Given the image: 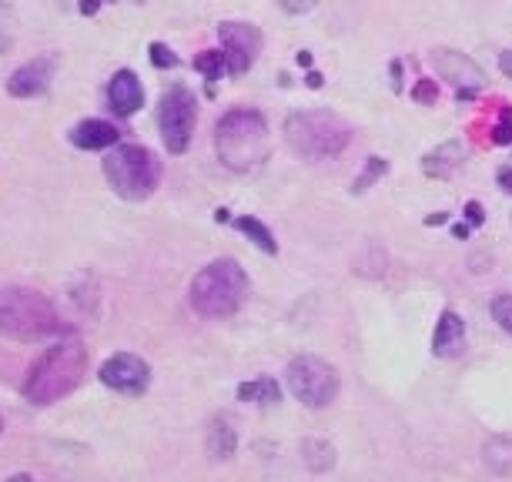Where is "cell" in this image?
Masks as SVG:
<instances>
[{
    "label": "cell",
    "mask_w": 512,
    "mask_h": 482,
    "mask_svg": "<svg viewBox=\"0 0 512 482\" xmlns=\"http://www.w3.org/2000/svg\"><path fill=\"white\" fill-rule=\"evenodd\" d=\"M71 335L57 305L37 288H0V339L11 342H47Z\"/></svg>",
    "instance_id": "1"
},
{
    "label": "cell",
    "mask_w": 512,
    "mask_h": 482,
    "mask_svg": "<svg viewBox=\"0 0 512 482\" xmlns=\"http://www.w3.org/2000/svg\"><path fill=\"white\" fill-rule=\"evenodd\" d=\"M88 375V349L77 339H61L31 365L24 379V399L31 406H54L71 395Z\"/></svg>",
    "instance_id": "2"
},
{
    "label": "cell",
    "mask_w": 512,
    "mask_h": 482,
    "mask_svg": "<svg viewBox=\"0 0 512 482\" xmlns=\"http://www.w3.org/2000/svg\"><path fill=\"white\" fill-rule=\"evenodd\" d=\"M215 154L228 171H251L272 154V134L262 111L235 108L221 114L215 128Z\"/></svg>",
    "instance_id": "3"
},
{
    "label": "cell",
    "mask_w": 512,
    "mask_h": 482,
    "mask_svg": "<svg viewBox=\"0 0 512 482\" xmlns=\"http://www.w3.org/2000/svg\"><path fill=\"white\" fill-rule=\"evenodd\" d=\"M248 275L235 258H215L191 278L188 302L201 318H231L248 302Z\"/></svg>",
    "instance_id": "4"
},
{
    "label": "cell",
    "mask_w": 512,
    "mask_h": 482,
    "mask_svg": "<svg viewBox=\"0 0 512 482\" xmlns=\"http://www.w3.org/2000/svg\"><path fill=\"white\" fill-rule=\"evenodd\" d=\"M285 141L305 161L338 158L352 144L349 121H342L332 111H295L285 118Z\"/></svg>",
    "instance_id": "5"
},
{
    "label": "cell",
    "mask_w": 512,
    "mask_h": 482,
    "mask_svg": "<svg viewBox=\"0 0 512 482\" xmlns=\"http://www.w3.org/2000/svg\"><path fill=\"white\" fill-rule=\"evenodd\" d=\"M104 178L124 201H144L161 185V161L144 144H114L104 158Z\"/></svg>",
    "instance_id": "6"
},
{
    "label": "cell",
    "mask_w": 512,
    "mask_h": 482,
    "mask_svg": "<svg viewBox=\"0 0 512 482\" xmlns=\"http://www.w3.org/2000/svg\"><path fill=\"white\" fill-rule=\"evenodd\" d=\"M285 382L305 409H328L338 395V372L318 355H298L288 362Z\"/></svg>",
    "instance_id": "7"
},
{
    "label": "cell",
    "mask_w": 512,
    "mask_h": 482,
    "mask_svg": "<svg viewBox=\"0 0 512 482\" xmlns=\"http://www.w3.org/2000/svg\"><path fill=\"white\" fill-rule=\"evenodd\" d=\"M198 124V101L185 84H171L158 101V131L164 148L171 154H185L191 148V134Z\"/></svg>",
    "instance_id": "8"
},
{
    "label": "cell",
    "mask_w": 512,
    "mask_h": 482,
    "mask_svg": "<svg viewBox=\"0 0 512 482\" xmlns=\"http://www.w3.org/2000/svg\"><path fill=\"white\" fill-rule=\"evenodd\" d=\"M218 37L228 61V74H248L251 64L258 61V51H262V31L248 21H221Z\"/></svg>",
    "instance_id": "9"
},
{
    "label": "cell",
    "mask_w": 512,
    "mask_h": 482,
    "mask_svg": "<svg viewBox=\"0 0 512 482\" xmlns=\"http://www.w3.org/2000/svg\"><path fill=\"white\" fill-rule=\"evenodd\" d=\"M429 61H432V67H436V74L442 77V81H449L452 88L459 91L462 101L486 88V71H482L469 54L452 51V47H436V51L429 54Z\"/></svg>",
    "instance_id": "10"
},
{
    "label": "cell",
    "mask_w": 512,
    "mask_h": 482,
    "mask_svg": "<svg viewBox=\"0 0 512 482\" xmlns=\"http://www.w3.org/2000/svg\"><path fill=\"white\" fill-rule=\"evenodd\" d=\"M101 382L108 385L111 392L118 395H128V399H134V395H144L151 385V365L141 359V355L134 352H118L111 355L108 362L101 365Z\"/></svg>",
    "instance_id": "11"
},
{
    "label": "cell",
    "mask_w": 512,
    "mask_h": 482,
    "mask_svg": "<svg viewBox=\"0 0 512 482\" xmlns=\"http://www.w3.org/2000/svg\"><path fill=\"white\" fill-rule=\"evenodd\" d=\"M54 71H57V54L34 57V61L21 64L11 74V81H7V94H11V98H21V101L24 98H41V94L51 91Z\"/></svg>",
    "instance_id": "12"
},
{
    "label": "cell",
    "mask_w": 512,
    "mask_h": 482,
    "mask_svg": "<svg viewBox=\"0 0 512 482\" xmlns=\"http://www.w3.org/2000/svg\"><path fill=\"white\" fill-rule=\"evenodd\" d=\"M108 104L118 118H131L144 108V88H141V77L134 71H118L108 81Z\"/></svg>",
    "instance_id": "13"
},
{
    "label": "cell",
    "mask_w": 512,
    "mask_h": 482,
    "mask_svg": "<svg viewBox=\"0 0 512 482\" xmlns=\"http://www.w3.org/2000/svg\"><path fill=\"white\" fill-rule=\"evenodd\" d=\"M432 352L439 359H459L466 352V322H462L459 312H446L439 315V325H436V335H432Z\"/></svg>",
    "instance_id": "14"
},
{
    "label": "cell",
    "mask_w": 512,
    "mask_h": 482,
    "mask_svg": "<svg viewBox=\"0 0 512 482\" xmlns=\"http://www.w3.org/2000/svg\"><path fill=\"white\" fill-rule=\"evenodd\" d=\"M462 165H466V148H462V141H456V138L442 141L439 148H432L422 158L425 178H436V181H446L452 175H459Z\"/></svg>",
    "instance_id": "15"
},
{
    "label": "cell",
    "mask_w": 512,
    "mask_h": 482,
    "mask_svg": "<svg viewBox=\"0 0 512 482\" xmlns=\"http://www.w3.org/2000/svg\"><path fill=\"white\" fill-rule=\"evenodd\" d=\"M118 141H121V131L114 128L111 121H101V118L81 121L71 131V144H74V148H81V151H108Z\"/></svg>",
    "instance_id": "16"
},
{
    "label": "cell",
    "mask_w": 512,
    "mask_h": 482,
    "mask_svg": "<svg viewBox=\"0 0 512 482\" xmlns=\"http://www.w3.org/2000/svg\"><path fill=\"white\" fill-rule=\"evenodd\" d=\"M205 446H208V456L231 459V456H235V449H238V432H235V426H231L225 416H215V419L208 422Z\"/></svg>",
    "instance_id": "17"
},
{
    "label": "cell",
    "mask_w": 512,
    "mask_h": 482,
    "mask_svg": "<svg viewBox=\"0 0 512 482\" xmlns=\"http://www.w3.org/2000/svg\"><path fill=\"white\" fill-rule=\"evenodd\" d=\"M238 399L241 402H251V406H275V402H282V385L275 379H251V382H241L238 385Z\"/></svg>",
    "instance_id": "18"
},
{
    "label": "cell",
    "mask_w": 512,
    "mask_h": 482,
    "mask_svg": "<svg viewBox=\"0 0 512 482\" xmlns=\"http://www.w3.org/2000/svg\"><path fill=\"white\" fill-rule=\"evenodd\" d=\"M231 225H235V231H241V235H248L251 245L262 248L265 255H278V241H275V235H272V228L262 225L258 218L238 215V218H231Z\"/></svg>",
    "instance_id": "19"
},
{
    "label": "cell",
    "mask_w": 512,
    "mask_h": 482,
    "mask_svg": "<svg viewBox=\"0 0 512 482\" xmlns=\"http://www.w3.org/2000/svg\"><path fill=\"white\" fill-rule=\"evenodd\" d=\"M335 446L328 439H305L302 442V459L312 472H328L335 469Z\"/></svg>",
    "instance_id": "20"
},
{
    "label": "cell",
    "mask_w": 512,
    "mask_h": 482,
    "mask_svg": "<svg viewBox=\"0 0 512 482\" xmlns=\"http://www.w3.org/2000/svg\"><path fill=\"white\" fill-rule=\"evenodd\" d=\"M482 459H486V466L492 472H499V476H509V472H512V439H492V442H486V449H482Z\"/></svg>",
    "instance_id": "21"
},
{
    "label": "cell",
    "mask_w": 512,
    "mask_h": 482,
    "mask_svg": "<svg viewBox=\"0 0 512 482\" xmlns=\"http://www.w3.org/2000/svg\"><path fill=\"white\" fill-rule=\"evenodd\" d=\"M385 175H389V161L375 154V158H369V161H365V165H362L359 178L352 181V195H365V191L379 185V181H382Z\"/></svg>",
    "instance_id": "22"
},
{
    "label": "cell",
    "mask_w": 512,
    "mask_h": 482,
    "mask_svg": "<svg viewBox=\"0 0 512 482\" xmlns=\"http://www.w3.org/2000/svg\"><path fill=\"white\" fill-rule=\"evenodd\" d=\"M195 67L205 74V81H218L221 74H228V61H225V51H201L195 57Z\"/></svg>",
    "instance_id": "23"
},
{
    "label": "cell",
    "mask_w": 512,
    "mask_h": 482,
    "mask_svg": "<svg viewBox=\"0 0 512 482\" xmlns=\"http://www.w3.org/2000/svg\"><path fill=\"white\" fill-rule=\"evenodd\" d=\"M489 312H492V322H496L502 332H509V335H512V295L499 292L496 298H492Z\"/></svg>",
    "instance_id": "24"
},
{
    "label": "cell",
    "mask_w": 512,
    "mask_h": 482,
    "mask_svg": "<svg viewBox=\"0 0 512 482\" xmlns=\"http://www.w3.org/2000/svg\"><path fill=\"white\" fill-rule=\"evenodd\" d=\"M492 144H512V104H502L499 108V118H496V128H492Z\"/></svg>",
    "instance_id": "25"
},
{
    "label": "cell",
    "mask_w": 512,
    "mask_h": 482,
    "mask_svg": "<svg viewBox=\"0 0 512 482\" xmlns=\"http://www.w3.org/2000/svg\"><path fill=\"white\" fill-rule=\"evenodd\" d=\"M412 101L422 104V108H432V104L439 101L436 81H429V77H419V81H415V88H412Z\"/></svg>",
    "instance_id": "26"
},
{
    "label": "cell",
    "mask_w": 512,
    "mask_h": 482,
    "mask_svg": "<svg viewBox=\"0 0 512 482\" xmlns=\"http://www.w3.org/2000/svg\"><path fill=\"white\" fill-rule=\"evenodd\" d=\"M148 54H151V64L154 67H164V71H168V67H178V61H181V57L175 54V51H171V47L168 44H151L148 47Z\"/></svg>",
    "instance_id": "27"
},
{
    "label": "cell",
    "mask_w": 512,
    "mask_h": 482,
    "mask_svg": "<svg viewBox=\"0 0 512 482\" xmlns=\"http://www.w3.org/2000/svg\"><path fill=\"white\" fill-rule=\"evenodd\" d=\"M14 47V21L7 4H0V54H7Z\"/></svg>",
    "instance_id": "28"
},
{
    "label": "cell",
    "mask_w": 512,
    "mask_h": 482,
    "mask_svg": "<svg viewBox=\"0 0 512 482\" xmlns=\"http://www.w3.org/2000/svg\"><path fill=\"white\" fill-rule=\"evenodd\" d=\"M318 0H278V7H282L285 14H308L315 11Z\"/></svg>",
    "instance_id": "29"
},
{
    "label": "cell",
    "mask_w": 512,
    "mask_h": 482,
    "mask_svg": "<svg viewBox=\"0 0 512 482\" xmlns=\"http://www.w3.org/2000/svg\"><path fill=\"white\" fill-rule=\"evenodd\" d=\"M466 221H469V228H482V225H486V211H482L479 201H469V205H466Z\"/></svg>",
    "instance_id": "30"
},
{
    "label": "cell",
    "mask_w": 512,
    "mask_h": 482,
    "mask_svg": "<svg viewBox=\"0 0 512 482\" xmlns=\"http://www.w3.org/2000/svg\"><path fill=\"white\" fill-rule=\"evenodd\" d=\"M496 185H499L502 191H506V195H512V168H509V165L496 171Z\"/></svg>",
    "instance_id": "31"
},
{
    "label": "cell",
    "mask_w": 512,
    "mask_h": 482,
    "mask_svg": "<svg viewBox=\"0 0 512 482\" xmlns=\"http://www.w3.org/2000/svg\"><path fill=\"white\" fill-rule=\"evenodd\" d=\"M499 67H502V74H506L509 81H512V51H502L499 54Z\"/></svg>",
    "instance_id": "32"
},
{
    "label": "cell",
    "mask_w": 512,
    "mask_h": 482,
    "mask_svg": "<svg viewBox=\"0 0 512 482\" xmlns=\"http://www.w3.org/2000/svg\"><path fill=\"white\" fill-rule=\"evenodd\" d=\"M4 482H37L31 472H14V476H7Z\"/></svg>",
    "instance_id": "33"
},
{
    "label": "cell",
    "mask_w": 512,
    "mask_h": 482,
    "mask_svg": "<svg viewBox=\"0 0 512 482\" xmlns=\"http://www.w3.org/2000/svg\"><path fill=\"white\" fill-rule=\"evenodd\" d=\"M305 84H308V88H322L325 81H322V74H318V71H312V74H308V81H305Z\"/></svg>",
    "instance_id": "34"
},
{
    "label": "cell",
    "mask_w": 512,
    "mask_h": 482,
    "mask_svg": "<svg viewBox=\"0 0 512 482\" xmlns=\"http://www.w3.org/2000/svg\"><path fill=\"white\" fill-rule=\"evenodd\" d=\"M452 231H456V238H466V235H469V225H456Z\"/></svg>",
    "instance_id": "35"
},
{
    "label": "cell",
    "mask_w": 512,
    "mask_h": 482,
    "mask_svg": "<svg viewBox=\"0 0 512 482\" xmlns=\"http://www.w3.org/2000/svg\"><path fill=\"white\" fill-rule=\"evenodd\" d=\"M0 432H4V416H0Z\"/></svg>",
    "instance_id": "36"
}]
</instances>
